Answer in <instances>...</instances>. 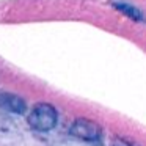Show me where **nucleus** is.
<instances>
[{"instance_id": "2", "label": "nucleus", "mask_w": 146, "mask_h": 146, "mask_svg": "<svg viewBox=\"0 0 146 146\" xmlns=\"http://www.w3.org/2000/svg\"><path fill=\"white\" fill-rule=\"evenodd\" d=\"M71 133L85 141H98L101 138V127L90 119H76L71 126Z\"/></svg>"}, {"instance_id": "3", "label": "nucleus", "mask_w": 146, "mask_h": 146, "mask_svg": "<svg viewBox=\"0 0 146 146\" xmlns=\"http://www.w3.org/2000/svg\"><path fill=\"white\" fill-rule=\"evenodd\" d=\"M0 107L5 108V110L10 111V113L22 115L24 111H25L27 105H25V101L21 99L19 96L11 94V93H2V94H0Z\"/></svg>"}, {"instance_id": "5", "label": "nucleus", "mask_w": 146, "mask_h": 146, "mask_svg": "<svg viewBox=\"0 0 146 146\" xmlns=\"http://www.w3.org/2000/svg\"><path fill=\"white\" fill-rule=\"evenodd\" d=\"M115 146H123V145H115Z\"/></svg>"}, {"instance_id": "1", "label": "nucleus", "mask_w": 146, "mask_h": 146, "mask_svg": "<svg viewBox=\"0 0 146 146\" xmlns=\"http://www.w3.org/2000/svg\"><path fill=\"white\" fill-rule=\"evenodd\" d=\"M58 115L57 110L54 108V105L50 104H38L29 115V124L32 129L39 130V132H47L52 130L57 124Z\"/></svg>"}, {"instance_id": "4", "label": "nucleus", "mask_w": 146, "mask_h": 146, "mask_svg": "<svg viewBox=\"0 0 146 146\" xmlns=\"http://www.w3.org/2000/svg\"><path fill=\"white\" fill-rule=\"evenodd\" d=\"M113 7L116 8L119 13H123L124 16H127L129 19L135 21V22H145V21H146L141 11L137 10V8L132 7V5H127V3H115Z\"/></svg>"}]
</instances>
